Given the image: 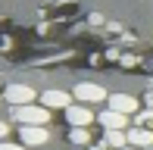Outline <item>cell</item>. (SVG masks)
<instances>
[{"instance_id":"cell-1","label":"cell","mask_w":153,"mask_h":150,"mask_svg":"<svg viewBox=\"0 0 153 150\" xmlns=\"http://www.w3.org/2000/svg\"><path fill=\"white\" fill-rule=\"evenodd\" d=\"M10 119L19 122V125H47L50 122V110L44 103H22V106H13Z\"/></svg>"},{"instance_id":"cell-2","label":"cell","mask_w":153,"mask_h":150,"mask_svg":"<svg viewBox=\"0 0 153 150\" xmlns=\"http://www.w3.org/2000/svg\"><path fill=\"white\" fill-rule=\"evenodd\" d=\"M34 88L31 85H6L3 88V100L10 106H22V103H34Z\"/></svg>"},{"instance_id":"cell-3","label":"cell","mask_w":153,"mask_h":150,"mask_svg":"<svg viewBox=\"0 0 153 150\" xmlns=\"http://www.w3.org/2000/svg\"><path fill=\"white\" fill-rule=\"evenodd\" d=\"M47 138H50L47 125H19V144L25 147H44Z\"/></svg>"},{"instance_id":"cell-4","label":"cell","mask_w":153,"mask_h":150,"mask_svg":"<svg viewBox=\"0 0 153 150\" xmlns=\"http://www.w3.org/2000/svg\"><path fill=\"white\" fill-rule=\"evenodd\" d=\"M94 122V110L88 103H72V106H66V125H72V128H88Z\"/></svg>"},{"instance_id":"cell-5","label":"cell","mask_w":153,"mask_h":150,"mask_svg":"<svg viewBox=\"0 0 153 150\" xmlns=\"http://www.w3.org/2000/svg\"><path fill=\"white\" fill-rule=\"evenodd\" d=\"M72 97L78 100V103H100V100H109L106 91H103L100 85H94V81H81V85H75Z\"/></svg>"},{"instance_id":"cell-6","label":"cell","mask_w":153,"mask_h":150,"mask_svg":"<svg viewBox=\"0 0 153 150\" xmlns=\"http://www.w3.org/2000/svg\"><path fill=\"white\" fill-rule=\"evenodd\" d=\"M109 103V110H116V113H125V116H134L137 110H141V103H137L131 94H113V97L106 100Z\"/></svg>"},{"instance_id":"cell-7","label":"cell","mask_w":153,"mask_h":150,"mask_svg":"<svg viewBox=\"0 0 153 150\" xmlns=\"http://www.w3.org/2000/svg\"><path fill=\"white\" fill-rule=\"evenodd\" d=\"M128 144H131V147H141V150H150V147H153V128L131 125V128H128Z\"/></svg>"},{"instance_id":"cell-8","label":"cell","mask_w":153,"mask_h":150,"mask_svg":"<svg viewBox=\"0 0 153 150\" xmlns=\"http://www.w3.org/2000/svg\"><path fill=\"white\" fill-rule=\"evenodd\" d=\"M69 100H75V97L66 94V91H44L41 94V103H44L47 110H66V106H72Z\"/></svg>"},{"instance_id":"cell-9","label":"cell","mask_w":153,"mask_h":150,"mask_svg":"<svg viewBox=\"0 0 153 150\" xmlns=\"http://www.w3.org/2000/svg\"><path fill=\"white\" fill-rule=\"evenodd\" d=\"M97 122H100L103 128H122V131H125V125H128V116H125V113H116V110H109V106H106V110L97 116Z\"/></svg>"},{"instance_id":"cell-10","label":"cell","mask_w":153,"mask_h":150,"mask_svg":"<svg viewBox=\"0 0 153 150\" xmlns=\"http://www.w3.org/2000/svg\"><path fill=\"white\" fill-rule=\"evenodd\" d=\"M103 144L109 150H122L128 147V131H122V128H106V134H103Z\"/></svg>"},{"instance_id":"cell-11","label":"cell","mask_w":153,"mask_h":150,"mask_svg":"<svg viewBox=\"0 0 153 150\" xmlns=\"http://www.w3.org/2000/svg\"><path fill=\"white\" fill-rule=\"evenodd\" d=\"M69 144H75V147H91V131H88V128H69Z\"/></svg>"},{"instance_id":"cell-12","label":"cell","mask_w":153,"mask_h":150,"mask_svg":"<svg viewBox=\"0 0 153 150\" xmlns=\"http://www.w3.org/2000/svg\"><path fill=\"white\" fill-rule=\"evenodd\" d=\"M137 125H150L153 128V110H150V106H144V113L137 116Z\"/></svg>"},{"instance_id":"cell-13","label":"cell","mask_w":153,"mask_h":150,"mask_svg":"<svg viewBox=\"0 0 153 150\" xmlns=\"http://www.w3.org/2000/svg\"><path fill=\"white\" fill-rule=\"evenodd\" d=\"M0 150H25V144H13V141H0Z\"/></svg>"},{"instance_id":"cell-14","label":"cell","mask_w":153,"mask_h":150,"mask_svg":"<svg viewBox=\"0 0 153 150\" xmlns=\"http://www.w3.org/2000/svg\"><path fill=\"white\" fill-rule=\"evenodd\" d=\"M144 106H150V110H153V91H147V97H144Z\"/></svg>"},{"instance_id":"cell-15","label":"cell","mask_w":153,"mask_h":150,"mask_svg":"<svg viewBox=\"0 0 153 150\" xmlns=\"http://www.w3.org/2000/svg\"><path fill=\"white\" fill-rule=\"evenodd\" d=\"M6 131H10V125H6V122H0V141L6 138Z\"/></svg>"},{"instance_id":"cell-16","label":"cell","mask_w":153,"mask_h":150,"mask_svg":"<svg viewBox=\"0 0 153 150\" xmlns=\"http://www.w3.org/2000/svg\"><path fill=\"white\" fill-rule=\"evenodd\" d=\"M88 150H109V147H106V144H91Z\"/></svg>"},{"instance_id":"cell-17","label":"cell","mask_w":153,"mask_h":150,"mask_svg":"<svg viewBox=\"0 0 153 150\" xmlns=\"http://www.w3.org/2000/svg\"><path fill=\"white\" fill-rule=\"evenodd\" d=\"M147 91H153V78H150V85H147Z\"/></svg>"},{"instance_id":"cell-18","label":"cell","mask_w":153,"mask_h":150,"mask_svg":"<svg viewBox=\"0 0 153 150\" xmlns=\"http://www.w3.org/2000/svg\"><path fill=\"white\" fill-rule=\"evenodd\" d=\"M122 150H134V147H131V144H128V147H122Z\"/></svg>"},{"instance_id":"cell-19","label":"cell","mask_w":153,"mask_h":150,"mask_svg":"<svg viewBox=\"0 0 153 150\" xmlns=\"http://www.w3.org/2000/svg\"><path fill=\"white\" fill-rule=\"evenodd\" d=\"M150 150H153V147H150Z\"/></svg>"}]
</instances>
